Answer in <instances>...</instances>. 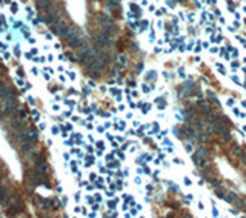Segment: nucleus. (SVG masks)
I'll use <instances>...</instances> for the list:
<instances>
[{
    "label": "nucleus",
    "mask_w": 246,
    "mask_h": 218,
    "mask_svg": "<svg viewBox=\"0 0 246 218\" xmlns=\"http://www.w3.org/2000/svg\"><path fill=\"white\" fill-rule=\"evenodd\" d=\"M209 183H211L214 187H218V186H220V178H217V177H211V178H209Z\"/></svg>",
    "instance_id": "obj_15"
},
{
    "label": "nucleus",
    "mask_w": 246,
    "mask_h": 218,
    "mask_svg": "<svg viewBox=\"0 0 246 218\" xmlns=\"http://www.w3.org/2000/svg\"><path fill=\"white\" fill-rule=\"evenodd\" d=\"M195 154H197V155H200V157H203V158H206L209 152H208V149H205V148H199Z\"/></svg>",
    "instance_id": "obj_13"
},
{
    "label": "nucleus",
    "mask_w": 246,
    "mask_h": 218,
    "mask_svg": "<svg viewBox=\"0 0 246 218\" xmlns=\"http://www.w3.org/2000/svg\"><path fill=\"white\" fill-rule=\"evenodd\" d=\"M37 138H38V132H37V131H34V129H31V131H28L26 134H25L23 141L34 143V141H37Z\"/></svg>",
    "instance_id": "obj_5"
},
{
    "label": "nucleus",
    "mask_w": 246,
    "mask_h": 218,
    "mask_svg": "<svg viewBox=\"0 0 246 218\" xmlns=\"http://www.w3.org/2000/svg\"><path fill=\"white\" fill-rule=\"evenodd\" d=\"M8 91H9V88H6L3 83H0V100H3L6 97V94H8Z\"/></svg>",
    "instance_id": "obj_11"
},
{
    "label": "nucleus",
    "mask_w": 246,
    "mask_h": 218,
    "mask_svg": "<svg viewBox=\"0 0 246 218\" xmlns=\"http://www.w3.org/2000/svg\"><path fill=\"white\" fill-rule=\"evenodd\" d=\"M194 163H195L197 167H205V166H206V158H203V157H200V155L194 154Z\"/></svg>",
    "instance_id": "obj_7"
},
{
    "label": "nucleus",
    "mask_w": 246,
    "mask_h": 218,
    "mask_svg": "<svg viewBox=\"0 0 246 218\" xmlns=\"http://www.w3.org/2000/svg\"><path fill=\"white\" fill-rule=\"evenodd\" d=\"M66 38H68V43L71 45L72 48H80L83 43H85V38L80 35L79 29L76 26H69V31L66 34Z\"/></svg>",
    "instance_id": "obj_1"
},
{
    "label": "nucleus",
    "mask_w": 246,
    "mask_h": 218,
    "mask_svg": "<svg viewBox=\"0 0 246 218\" xmlns=\"http://www.w3.org/2000/svg\"><path fill=\"white\" fill-rule=\"evenodd\" d=\"M195 140L200 143V144H203V143L208 141V137H206L205 134H197V135H195Z\"/></svg>",
    "instance_id": "obj_12"
},
{
    "label": "nucleus",
    "mask_w": 246,
    "mask_h": 218,
    "mask_svg": "<svg viewBox=\"0 0 246 218\" xmlns=\"http://www.w3.org/2000/svg\"><path fill=\"white\" fill-rule=\"evenodd\" d=\"M237 198H238V197L234 194V192H228V194H225V198H223V200L228 201V203H231V204H234Z\"/></svg>",
    "instance_id": "obj_9"
},
{
    "label": "nucleus",
    "mask_w": 246,
    "mask_h": 218,
    "mask_svg": "<svg viewBox=\"0 0 246 218\" xmlns=\"http://www.w3.org/2000/svg\"><path fill=\"white\" fill-rule=\"evenodd\" d=\"M186 151H188V152H192V146H191V144H186Z\"/></svg>",
    "instance_id": "obj_19"
},
{
    "label": "nucleus",
    "mask_w": 246,
    "mask_h": 218,
    "mask_svg": "<svg viewBox=\"0 0 246 218\" xmlns=\"http://www.w3.org/2000/svg\"><path fill=\"white\" fill-rule=\"evenodd\" d=\"M115 31H117V28H115V25H112L111 22L102 25V32H105V34H108V35H112Z\"/></svg>",
    "instance_id": "obj_6"
},
{
    "label": "nucleus",
    "mask_w": 246,
    "mask_h": 218,
    "mask_svg": "<svg viewBox=\"0 0 246 218\" xmlns=\"http://www.w3.org/2000/svg\"><path fill=\"white\" fill-rule=\"evenodd\" d=\"M38 172H40V174H45V175H46V172H48V166L45 164V163L38 164Z\"/></svg>",
    "instance_id": "obj_16"
},
{
    "label": "nucleus",
    "mask_w": 246,
    "mask_h": 218,
    "mask_svg": "<svg viewBox=\"0 0 246 218\" xmlns=\"http://www.w3.org/2000/svg\"><path fill=\"white\" fill-rule=\"evenodd\" d=\"M0 203L3 206H8V203H9V192H8L6 186H0Z\"/></svg>",
    "instance_id": "obj_4"
},
{
    "label": "nucleus",
    "mask_w": 246,
    "mask_h": 218,
    "mask_svg": "<svg viewBox=\"0 0 246 218\" xmlns=\"http://www.w3.org/2000/svg\"><path fill=\"white\" fill-rule=\"evenodd\" d=\"M52 28H54V31H56L57 34L65 35V37H66L68 31H69V26H68V23H66V22H63V20H59L56 25H52Z\"/></svg>",
    "instance_id": "obj_2"
},
{
    "label": "nucleus",
    "mask_w": 246,
    "mask_h": 218,
    "mask_svg": "<svg viewBox=\"0 0 246 218\" xmlns=\"http://www.w3.org/2000/svg\"><path fill=\"white\" fill-rule=\"evenodd\" d=\"M95 45L99 48H105L106 45H109V35L105 34V32H102V34H99L95 37Z\"/></svg>",
    "instance_id": "obj_3"
},
{
    "label": "nucleus",
    "mask_w": 246,
    "mask_h": 218,
    "mask_svg": "<svg viewBox=\"0 0 246 218\" xmlns=\"http://www.w3.org/2000/svg\"><path fill=\"white\" fill-rule=\"evenodd\" d=\"M97 57L100 58V60L103 61V63H109L111 61V57H109V54H106L105 51H99V55Z\"/></svg>",
    "instance_id": "obj_10"
},
{
    "label": "nucleus",
    "mask_w": 246,
    "mask_h": 218,
    "mask_svg": "<svg viewBox=\"0 0 246 218\" xmlns=\"http://www.w3.org/2000/svg\"><path fill=\"white\" fill-rule=\"evenodd\" d=\"M37 6L40 9H46L48 6H49V0H38L37 2Z\"/></svg>",
    "instance_id": "obj_14"
},
{
    "label": "nucleus",
    "mask_w": 246,
    "mask_h": 218,
    "mask_svg": "<svg viewBox=\"0 0 246 218\" xmlns=\"http://www.w3.org/2000/svg\"><path fill=\"white\" fill-rule=\"evenodd\" d=\"M146 80H155V71H149L146 74Z\"/></svg>",
    "instance_id": "obj_17"
},
{
    "label": "nucleus",
    "mask_w": 246,
    "mask_h": 218,
    "mask_svg": "<svg viewBox=\"0 0 246 218\" xmlns=\"http://www.w3.org/2000/svg\"><path fill=\"white\" fill-rule=\"evenodd\" d=\"M215 194H217V197H220V198H225V192H223L220 187H215Z\"/></svg>",
    "instance_id": "obj_18"
},
{
    "label": "nucleus",
    "mask_w": 246,
    "mask_h": 218,
    "mask_svg": "<svg viewBox=\"0 0 246 218\" xmlns=\"http://www.w3.org/2000/svg\"><path fill=\"white\" fill-rule=\"evenodd\" d=\"M188 125H191L192 128H202V121L195 117H188Z\"/></svg>",
    "instance_id": "obj_8"
}]
</instances>
